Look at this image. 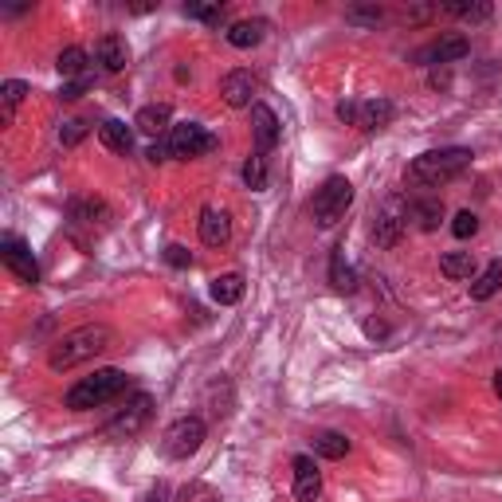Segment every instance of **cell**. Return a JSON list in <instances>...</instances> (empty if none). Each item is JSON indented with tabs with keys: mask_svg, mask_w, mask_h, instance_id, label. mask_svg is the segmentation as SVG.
Listing matches in <instances>:
<instances>
[{
	"mask_svg": "<svg viewBox=\"0 0 502 502\" xmlns=\"http://www.w3.org/2000/svg\"><path fill=\"white\" fill-rule=\"evenodd\" d=\"M495 393H498V400H502V369L495 373Z\"/></svg>",
	"mask_w": 502,
	"mask_h": 502,
	"instance_id": "ab89813d",
	"label": "cell"
},
{
	"mask_svg": "<svg viewBox=\"0 0 502 502\" xmlns=\"http://www.w3.org/2000/svg\"><path fill=\"white\" fill-rule=\"evenodd\" d=\"M349 447H354V444H349L342 432H318V436H314V451H318L322 459H346Z\"/></svg>",
	"mask_w": 502,
	"mask_h": 502,
	"instance_id": "484cf974",
	"label": "cell"
},
{
	"mask_svg": "<svg viewBox=\"0 0 502 502\" xmlns=\"http://www.w3.org/2000/svg\"><path fill=\"white\" fill-rule=\"evenodd\" d=\"M267 40V20H236L228 28V44L247 52V47H259Z\"/></svg>",
	"mask_w": 502,
	"mask_h": 502,
	"instance_id": "d6986e66",
	"label": "cell"
},
{
	"mask_svg": "<svg viewBox=\"0 0 502 502\" xmlns=\"http://www.w3.org/2000/svg\"><path fill=\"white\" fill-rule=\"evenodd\" d=\"M220 95H224V103H228V106H236V110H240V106H251V95H256V75H251V71H228V75H224V79H220Z\"/></svg>",
	"mask_w": 502,
	"mask_h": 502,
	"instance_id": "4fadbf2b",
	"label": "cell"
},
{
	"mask_svg": "<svg viewBox=\"0 0 502 502\" xmlns=\"http://www.w3.org/2000/svg\"><path fill=\"white\" fill-rule=\"evenodd\" d=\"M173 110L166 106V103H154V106H142L137 110V118H134V126L142 134H149V137H161V134H169L173 130Z\"/></svg>",
	"mask_w": 502,
	"mask_h": 502,
	"instance_id": "ac0fdd59",
	"label": "cell"
},
{
	"mask_svg": "<svg viewBox=\"0 0 502 502\" xmlns=\"http://www.w3.org/2000/svg\"><path fill=\"white\" fill-rule=\"evenodd\" d=\"M95 55H98V63H103V71L118 75V71H126V63H130V47H126L122 35H103L98 47H95Z\"/></svg>",
	"mask_w": 502,
	"mask_h": 502,
	"instance_id": "2e32d148",
	"label": "cell"
},
{
	"mask_svg": "<svg viewBox=\"0 0 502 502\" xmlns=\"http://www.w3.org/2000/svg\"><path fill=\"white\" fill-rule=\"evenodd\" d=\"M451 232H456V240H471L475 232H479V216L475 212H456V220H451Z\"/></svg>",
	"mask_w": 502,
	"mask_h": 502,
	"instance_id": "4dcf8cb0",
	"label": "cell"
},
{
	"mask_svg": "<svg viewBox=\"0 0 502 502\" xmlns=\"http://www.w3.org/2000/svg\"><path fill=\"white\" fill-rule=\"evenodd\" d=\"M439 271H444L447 279L463 283V279H475V271H479V263H475V256H471V251H444V256H439Z\"/></svg>",
	"mask_w": 502,
	"mask_h": 502,
	"instance_id": "ffe728a7",
	"label": "cell"
},
{
	"mask_svg": "<svg viewBox=\"0 0 502 502\" xmlns=\"http://www.w3.org/2000/svg\"><path fill=\"white\" fill-rule=\"evenodd\" d=\"M405 228H408V200L405 196H388L381 205V212H376V220H373L376 247H393Z\"/></svg>",
	"mask_w": 502,
	"mask_h": 502,
	"instance_id": "ba28073f",
	"label": "cell"
},
{
	"mask_svg": "<svg viewBox=\"0 0 502 502\" xmlns=\"http://www.w3.org/2000/svg\"><path fill=\"white\" fill-rule=\"evenodd\" d=\"M24 95H28V83H20V79H8L5 86H0V122H12V115H16V106L24 103Z\"/></svg>",
	"mask_w": 502,
	"mask_h": 502,
	"instance_id": "4316f807",
	"label": "cell"
},
{
	"mask_svg": "<svg viewBox=\"0 0 502 502\" xmlns=\"http://www.w3.org/2000/svg\"><path fill=\"white\" fill-rule=\"evenodd\" d=\"M349 205H354V185H349L346 177H330L318 193H314L310 200V216L318 228H334V224L346 220Z\"/></svg>",
	"mask_w": 502,
	"mask_h": 502,
	"instance_id": "277c9868",
	"label": "cell"
},
{
	"mask_svg": "<svg viewBox=\"0 0 502 502\" xmlns=\"http://www.w3.org/2000/svg\"><path fill=\"white\" fill-rule=\"evenodd\" d=\"M0 259H5V267L16 275L20 283H28V286L40 283V263H35L32 247L24 244L20 236H5V240H0Z\"/></svg>",
	"mask_w": 502,
	"mask_h": 502,
	"instance_id": "30bf717a",
	"label": "cell"
},
{
	"mask_svg": "<svg viewBox=\"0 0 502 502\" xmlns=\"http://www.w3.org/2000/svg\"><path fill=\"white\" fill-rule=\"evenodd\" d=\"M149 417H154V397H149V393H137L130 405H126L118 417L106 424L103 436H110V439H130V436H137V432L146 428Z\"/></svg>",
	"mask_w": 502,
	"mask_h": 502,
	"instance_id": "52a82bcc",
	"label": "cell"
},
{
	"mask_svg": "<svg viewBox=\"0 0 502 502\" xmlns=\"http://www.w3.org/2000/svg\"><path fill=\"white\" fill-rule=\"evenodd\" d=\"M86 86H91V75H86V79H71V83H63L59 98H63V103H75V98L86 95Z\"/></svg>",
	"mask_w": 502,
	"mask_h": 502,
	"instance_id": "d590c367",
	"label": "cell"
},
{
	"mask_svg": "<svg viewBox=\"0 0 502 502\" xmlns=\"http://www.w3.org/2000/svg\"><path fill=\"white\" fill-rule=\"evenodd\" d=\"M169 149H173V157H200V154H212L216 149V137H212L205 126H196V122H181V126H173L169 130Z\"/></svg>",
	"mask_w": 502,
	"mask_h": 502,
	"instance_id": "9c48e42d",
	"label": "cell"
},
{
	"mask_svg": "<svg viewBox=\"0 0 502 502\" xmlns=\"http://www.w3.org/2000/svg\"><path fill=\"white\" fill-rule=\"evenodd\" d=\"M110 342H115L110 326H79V330L63 334L59 342L52 346V354H47V366H52L55 373H63V369H75V366H83V361L98 357V354H103V349H106Z\"/></svg>",
	"mask_w": 502,
	"mask_h": 502,
	"instance_id": "7a4b0ae2",
	"label": "cell"
},
{
	"mask_svg": "<svg viewBox=\"0 0 502 502\" xmlns=\"http://www.w3.org/2000/svg\"><path fill=\"white\" fill-rule=\"evenodd\" d=\"M205 420L200 417H181V420H173L166 436H161V451H166V459H188V456H196L200 444H205Z\"/></svg>",
	"mask_w": 502,
	"mask_h": 502,
	"instance_id": "5b68a950",
	"label": "cell"
},
{
	"mask_svg": "<svg viewBox=\"0 0 502 502\" xmlns=\"http://www.w3.org/2000/svg\"><path fill=\"white\" fill-rule=\"evenodd\" d=\"M393 103H385V98H366V103H337V118L346 126H357V130H385L388 122H393Z\"/></svg>",
	"mask_w": 502,
	"mask_h": 502,
	"instance_id": "8992f818",
	"label": "cell"
},
{
	"mask_svg": "<svg viewBox=\"0 0 502 502\" xmlns=\"http://www.w3.org/2000/svg\"><path fill=\"white\" fill-rule=\"evenodd\" d=\"M83 137H86V122H79V118H67V122L59 126V142H63V146H79Z\"/></svg>",
	"mask_w": 502,
	"mask_h": 502,
	"instance_id": "836d02e7",
	"label": "cell"
},
{
	"mask_svg": "<svg viewBox=\"0 0 502 502\" xmlns=\"http://www.w3.org/2000/svg\"><path fill=\"white\" fill-rule=\"evenodd\" d=\"M208 295H212V303H220V306H236L244 298V275H216V279L208 283Z\"/></svg>",
	"mask_w": 502,
	"mask_h": 502,
	"instance_id": "44dd1931",
	"label": "cell"
},
{
	"mask_svg": "<svg viewBox=\"0 0 502 502\" xmlns=\"http://www.w3.org/2000/svg\"><path fill=\"white\" fill-rule=\"evenodd\" d=\"M366 334H369V337H385L388 326H385V322H366Z\"/></svg>",
	"mask_w": 502,
	"mask_h": 502,
	"instance_id": "f35d334b",
	"label": "cell"
},
{
	"mask_svg": "<svg viewBox=\"0 0 502 502\" xmlns=\"http://www.w3.org/2000/svg\"><path fill=\"white\" fill-rule=\"evenodd\" d=\"M467 52H471V44L463 40V35H439L436 44L424 47L420 59L424 63H456V59H463Z\"/></svg>",
	"mask_w": 502,
	"mask_h": 502,
	"instance_id": "9a60e30c",
	"label": "cell"
},
{
	"mask_svg": "<svg viewBox=\"0 0 502 502\" xmlns=\"http://www.w3.org/2000/svg\"><path fill=\"white\" fill-rule=\"evenodd\" d=\"M322 495V471L310 456H295V498L298 502H318Z\"/></svg>",
	"mask_w": 502,
	"mask_h": 502,
	"instance_id": "7c38bea8",
	"label": "cell"
},
{
	"mask_svg": "<svg viewBox=\"0 0 502 502\" xmlns=\"http://www.w3.org/2000/svg\"><path fill=\"white\" fill-rule=\"evenodd\" d=\"M244 185L251 193H263V188H267V157L263 154H251L244 161Z\"/></svg>",
	"mask_w": 502,
	"mask_h": 502,
	"instance_id": "83f0119b",
	"label": "cell"
},
{
	"mask_svg": "<svg viewBox=\"0 0 502 502\" xmlns=\"http://www.w3.org/2000/svg\"><path fill=\"white\" fill-rule=\"evenodd\" d=\"M142 502H169V487L166 483H157V487H149L146 498Z\"/></svg>",
	"mask_w": 502,
	"mask_h": 502,
	"instance_id": "74e56055",
	"label": "cell"
},
{
	"mask_svg": "<svg viewBox=\"0 0 502 502\" xmlns=\"http://www.w3.org/2000/svg\"><path fill=\"white\" fill-rule=\"evenodd\" d=\"M471 149L467 146H447V149H428V154H420L417 161L408 166L405 181L417 185V188H439L447 181H456L463 169L471 166Z\"/></svg>",
	"mask_w": 502,
	"mask_h": 502,
	"instance_id": "6da1fadb",
	"label": "cell"
},
{
	"mask_svg": "<svg viewBox=\"0 0 502 502\" xmlns=\"http://www.w3.org/2000/svg\"><path fill=\"white\" fill-rule=\"evenodd\" d=\"M98 137H103V146L115 149V154H130V146H134V130L122 118H106L98 126Z\"/></svg>",
	"mask_w": 502,
	"mask_h": 502,
	"instance_id": "603a6c76",
	"label": "cell"
},
{
	"mask_svg": "<svg viewBox=\"0 0 502 502\" xmlns=\"http://www.w3.org/2000/svg\"><path fill=\"white\" fill-rule=\"evenodd\" d=\"M200 240L208 247H224L232 240V220L224 208H200Z\"/></svg>",
	"mask_w": 502,
	"mask_h": 502,
	"instance_id": "5bb4252c",
	"label": "cell"
},
{
	"mask_svg": "<svg viewBox=\"0 0 502 502\" xmlns=\"http://www.w3.org/2000/svg\"><path fill=\"white\" fill-rule=\"evenodd\" d=\"M251 134H256L259 154H267V149L279 146L283 126H279V118H275V110H271V106H263V103L251 106Z\"/></svg>",
	"mask_w": 502,
	"mask_h": 502,
	"instance_id": "8fae6325",
	"label": "cell"
},
{
	"mask_svg": "<svg viewBox=\"0 0 502 502\" xmlns=\"http://www.w3.org/2000/svg\"><path fill=\"white\" fill-rule=\"evenodd\" d=\"M177 502H220V491H212L208 483H188V487H181Z\"/></svg>",
	"mask_w": 502,
	"mask_h": 502,
	"instance_id": "f546056e",
	"label": "cell"
},
{
	"mask_svg": "<svg viewBox=\"0 0 502 502\" xmlns=\"http://www.w3.org/2000/svg\"><path fill=\"white\" fill-rule=\"evenodd\" d=\"M95 216H106V208L98 205V200H71V220L95 224Z\"/></svg>",
	"mask_w": 502,
	"mask_h": 502,
	"instance_id": "1f68e13d",
	"label": "cell"
},
{
	"mask_svg": "<svg viewBox=\"0 0 502 502\" xmlns=\"http://www.w3.org/2000/svg\"><path fill=\"white\" fill-rule=\"evenodd\" d=\"M408 220L417 224L420 232H436L439 220H444V200H436V196H417V200L408 205Z\"/></svg>",
	"mask_w": 502,
	"mask_h": 502,
	"instance_id": "e0dca14e",
	"label": "cell"
},
{
	"mask_svg": "<svg viewBox=\"0 0 502 502\" xmlns=\"http://www.w3.org/2000/svg\"><path fill=\"white\" fill-rule=\"evenodd\" d=\"M451 16H459V20H471V24H483V20H491V5H467V0H456V5H447Z\"/></svg>",
	"mask_w": 502,
	"mask_h": 502,
	"instance_id": "f1b7e54d",
	"label": "cell"
},
{
	"mask_svg": "<svg viewBox=\"0 0 502 502\" xmlns=\"http://www.w3.org/2000/svg\"><path fill=\"white\" fill-rule=\"evenodd\" d=\"M498 291H502V263H487L471 279V298L475 303H487V298H495Z\"/></svg>",
	"mask_w": 502,
	"mask_h": 502,
	"instance_id": "cb8c5ba5",
	"label": "cell"
},
{
	"mask_svg": "<svg viewBox=\"0 0 502 502\" xmlns=\"http://www.w3.org/2000/svg\"><path fill=\"white\" fill-rule=\"evenodd\" d=\"M330 286L337 295H354L357 291V275L346 263V247H334V256H330Z\"/></svg>",
	"mask_w": 502,
	"mask_h": 502,
	"instance_id": "7402d4cb",
	"label": "cell"
},
{
	"mask_svg": "<svg viewBox=\"0 0 502 502\" xmlns=\"http://www.w3.org/2000/svg\"><path fill=\"white\" fill-rule=\"evenodd\" d=\"M149 166H161V161H169L173 157V149H169V137H166V142H154V146H149Z\"/></svg>",
	"mask_w": 502,
	"mask_h": 502,
	"instance_id": "8d00e7d4",
	"label": "cell"
},
{
	"mask_svg": "<svg viewBox=\"0 0 502 502\" xmlns=\"http://www.w3.org/2000/svg\"><path fill=\"white\" fill-rule=\"evenodd\" d=\"M126 385H130V376L122 369H95L91 376H83V381H75L67 388V397H63V405L71 412H91V408H103L110 405L115 397L126 393Z\"/></svg>",
	"mask_w": 502,
	"mask_h": 502,
	"instance_id": "3957f363",
	"label": "cell"
},
{
	"mask_svg": "<svg viewBox=\"0 0 502 502\" xmlns=\"http://www.w3.org/2000/svg\"><path fill=\"white\" fill-rule=\"evenodd\" d=\"M55 67H59V75L63 79H86L91 75V63H86V52L83 47H63L59 52V59H55Z\"/></svg>",
	"mask_w": 502,
	"mask_h": 502,
	"instance_id": "d4e9b609",
	"label": "cell"
},
{
	"mask_svg": "<svg viewBox=\"0 0 502 502\" xmlns=\"http://www.w3.org/2000/svg\"><path fill=\"white\" fill-rule=\"evenodd\" d=\"M166 263H169V267H193V251H188V247H181V244H169L166 247Z\"/></svg>",
	"mask_w": 502,
	"mask_h": 502,
	"instance_id": "e575fe53",
	"label": "cell"
},
{
	"mask_svg": "<svg viewBox=\"0 0 502 502\" xmlns=\"http://www.w3.org/2000/svg\"><path fill=\"white\" fill-rule=\"evenodd\" d=\"M188 20H205V24H220L224 20V5H185Z\"/></svg>",
	"mask_w": 502,
	"mask_h": 502,
	"instance_id": "d6a6232c",
	"label": "cell"
}]
</instances>
